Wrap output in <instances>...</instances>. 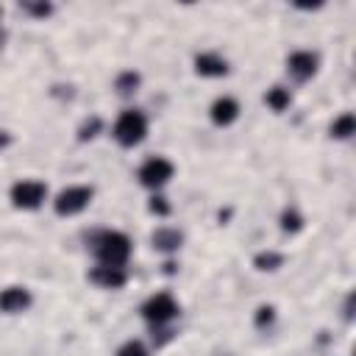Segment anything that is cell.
Masks as SVG:
<instances>
[{
    "label": "cell",
    "mask_w": 356,
    "mask_h": 356,
    "mask_svg": "<svg viewBox=\"0 0 356 356\" xmlns=\"http://www.w3.org/2000/svg\"><path fill=\"white\" fill-rule=\"evenodd\" d=\"M117 356H147V348L139 339H128L125 345H120Z\"/></svg>",
    "instance_id": "ffe728a7"
},
{
    "label": "cell",
    "mask_w": 356,
    "mask_h": 356,
    "mask_svg": "<svg viewBox=\"0 0 356 356\" xmlns=\"http://www.w3.org/2000/svg\"><path fill=\"white\" fill-rule=\"evenodd\" d=\"M8 195H11V203H14L17 209L31 211V209H39V206L44 203L47 186H44L42 181H17Z\"/></svg>",
    "instance_id": "8992f818"
},
{
    "label": "cell",
    "mask_w": 356,
    "mask_h": 356,
    "mask_svg": "<svg viewBox=\"0 0 356 356\" xmlns=\"http://www.w3.org/2000/svg\"><path fill=\"white\" fill-rule=\"evenodd\" d=\"M273 320H275V306L264 303V306L256 309V317H253L256 328H267V325H273Z\"/></svg>",
    "instance_id": "d6986e66"
},
{
    "label": "cell",
    "mask_w": 356,
    "mask_h": 356,
    "mask_svg": "<svg viewBox=\"0 0 356 356\" xmlns=\"http://www.w3.org/2000/svg\"><path fill=\"white\" fill-rule=\"evenodd\" d=\"M100 117H89V120H83L81 122V128H78V139L81 142H86V139H95L97 136V131H100Z\"/></svg>",
    "instance_id": "ac0fdd59"
},
{
    "label": "cell",
    "mask_w": 356,
    "mask_h": 356,
    "mask_svg": "<svg viewBox=\"0 0 356 356\" xmlns=\"http://www.w3.org/2000/svg\"><path fill=\"white\" fill-rule=\"evenodd\" d=\"M303 228V217L298 214V209H284L281 211V231L284 234H298Z\"/></svg>",
    "instance_id": "e0dca14e"
},
{
    "label": "cell",
    "mask_w": 356,
    "mask_h": 356,
    "mask_svg": "<svg viewBox=\"0 0 356 356\" xmlns=\"http://www.w3.org/2000/svg\"><path fill=\"white\" fill-rule=\"evenodd\" d=\"M8 145H11V136H8L6 131H0V150H3V147H8Z\"/></svg>",
    "instance_id": "603a6c76"
},
{
    "label": "cell",
    "mask_w": 356,
    "mask_h": 356,
    "mask_svg": "<svg viewBox=\"0 0 356 356\" xmlns=\"http://www.w3.org/2000/svg\"><path fill=\"white\" fill-rule=\"evenodd\" d=\"M0 14H3V11H0Z\"/></svg>",
    "instance_id": "cb8c5ba5"
},
{
    "label": "cell",
    "mask_w": 356,
    "mask_h": 356,
    "mask_svg": "<svg viewBox=\"0 0 356 356\" xmlns=\"http://www.w3.org/2000/svg\"><path fill=\"white\" fill-rule=\"evenodd\" d=\"M22 8H25L28 14H33V17H47V14H53V6H50V3H22Z\"/></svg>",
    "instance_id": "7402d4cb"
},
{
    "label": "cell",
    "mask_w": 356,
    "mask_h": 356,
    "mask_svg": "<svg viewBox=\"0 0 356 356\" xmlns=\"http://www.w3.org/2000/svg\"><path fill=\"white\" fill-rule=\"evenodd\" d=\"M172 172H175L172 161H167L164 156H153V159H147V161L139 167L136 178H139V184L147 186V189H161V186L172 178Z\"/></svg>",
    "instance_id": "5b68a950"
},
{
    "label": "cell",
    "mask_w": 356,
    "mask_h": 356,
    "mask_svg": "<svg viewBox=\"0 0 356 356\" xmlns=\"http://www.w3.org/2000/svg\"><path fill=\"white\" fill-rule=\"evenodd\" d=\"M139 83H142V78H139V72H134V70H125V72H120V75L114 78V89H117V95H122V97L134 95V92L139 89Z\"/></svg>",
    "instance_id": "9a60e30c"
},
{
    "label": "cell",
    "mask_w": 356,
    "mask_h": 356,
    "mask_svg": "<svg viewBox=\"0 0 356 356\" xmlns=\"http://www.w3.org/2000/svg\"><path fill=\"white\" fill-rule=\"evenodd\" d=\"M139 312H142V317H145L150 325H164V323H170V320L178 317L181 306H178V300H175L170 292H159V295H150V298L142 303Z\"/></svg>",
    "instance_id": "3957f363"
},
{
    "label": "cell",
    "mask_w": 356,
    "mask_h": 356,
    "mask_svg": "<svg viewBox=\"0 0 356 356\" xmlns=\"http://www.w3.org/2000/svg\"><path fill=\"white\" fill-rule=\"evenodd\" d=\"M317 64H320V58H317V53H312V50H295V53L286 58V70H289V75H292L295 81H309V78L317 72Z\"/></svg>",
    "instance_id": "52a82bcc"
},
{
    "label": "cell",
    "mask_w": 356,
    "mask_h": 356,
    "mask_svg": "<svg viewBox=\"0 0 356 356\" xmlns=\"http://www.w3.org/2000/svg\"><path fill=\"white\" fill-rule=\"evenodd\" d=\"M150 242H153L156 250L172 253V250H178V248L184 245V234H181L178 228H156L153 236H150Z\"/></svg>",
    "instance_id": "7c38bea8"
},
{
    "label": "cell",
    "mask_w": 356,
    "mask_h": 356,
    "mask_svg": "<svg viewBox=\"0 0 356 356\" xmlns=\"http://www.w3.org/2000/svg\"><path fill=\"white\" fill-rule=\"evenodd\" d=\"M264 103H267V106H270L275 114H281V111H286V108H289L292 95H289V89H284V86H273V89H267Z\"/></svg>",
    "instance_id": "5bb4252c"
},
{
    "label": "cell",
    "mask_w": 356,
    "mask_h": 356,
    "mask_svg": "<svg viewBox=\"0 0 356 356\" xmlns=\"http://www.w3.org/2000/svg\"><path fill=\"white\" fill-rule=\"evenodd\" d=\"M33 303V295L25 286H6L0 292V312L3 314H19Z\"/></svg>",
    "instance_id": "ba28073f"
},
{
    "label": "cell",
    "mask_w": 356,
    "mask_h": 356,
    "mask_svg": "<svg viewBox=\"0 0 356 356\" xmlns=\"http://www.w3.org/2000/svg\"><path fill=\"white\" fill-rule=\"evenodd\" d=\"M195 72L203 78H222V75H228V61L220 53L206 50V53L195 56Z\"/></svg>",
    "instance_id": "30bf717a"
},
{
    "label": "cell",
    "mask_w": 356,
    "mask_h": 356,
    "mask_svg": "<svg viewBox=\"0 0 356 356\" xmlns=\"http://www.w3.org/2000/svg\"><path fill=\"white\" fill-rule=\"evenodd\" d=\"M209 117H211L214 125L225 128V125H231V122L239 117V103H236L234 97H217V100L211 103V108H209Z\"/></svg>",
    "instance_id": "8fae6325"
},
{
    "label": "cell",
    "mask_w": 356,
    "mask_h": 356,
    "mask_svg": "<svg viewBox=\"0 0 356 356\" xmlns=\"http://www.w3.org/2000/svg\"><path fill=\"white\" fill-rule=\"evenodd\" d=\"M284 264V256L278 250H261L253 256V267L256 270H278Z\"/></svg>",
    "instance_id": "2e32d148"
},
{
    "label": "cell",
    "mask_w": 356,
    "mask_h": 356,
    "mask_svg": "<svg viewBox=\"0 0 356 356\" xmlns=\"http://www.w3.org/2000/svg\"><path fill=\"white\" fill-rule=\"evenodd\" d=\"M147 209H150L153 214H159V217H167V214H170V203H167L164 195H153L150 203H147Z\"/></svg>",
    "instance_id": "44dd1931"
},
{
    "label": "cell",
    "mask_w": 356,
    "mask_h": 356,
    "mask_svg": "<svg viewBox=\"0 0 356 356\" xmlns=\"http://www.w3.org/2000/svg\"><path fill=\"white\" fill-rule=\"evenodd\" d=\"M89 281L97 284V286H103V289H120V286H125L128 273H125V267H106V264H97V267L89 270Z\"/></svg>",
    "instance_id": "9c48e42d"
},
{
    "label": "cell",
    "mask_w": 356,
    "mask_h": 356,
    "mask_svg": "<svg viewBox=\"0 0 356 356\" xmlns=\"http://www.w3.org/2000/svg\"><path fill=\"white\" fill-rule=\"evenodd\" d=\"M95 197V189L92 186H67L56 195L53 200V209L58 217H72V214H81Z\"/></svg>",
    "instance_id": "277c9868"
},
{
    "label": "cell",
    "mask_w": 356,
    "mask_h": 356,
    "mask_svg": "<svg viewBox=\"0 0 356 356\" xmlns=\"http://www.w3.org/2000/svg\"><path fill=\"white\" fill-rule=\"evenodd\" d=\"M111 134H114V139H117L122 147H134V145H139V142L147 136V117H145L139 108H125V111L117 117Z\"/></svg>",
    "instance_id": "7a4b0ae2"
},
{
    "label": "cell",
    "mask_w": 356,
    "mask_h": 356,
    "mask_svg": "<svg viewBox=\"0 0 356 356\" xmlns=\"http://www.w3.org/2000/svg\"><path fill=\"white\" fill-rule=\"evenodd\" d=\"M92 253L97 264L106 267H125L131 256V239L122 231H97L92 236Z\"/></svg>",
    "instance_id": "6da1fadb"
},
{
    "label": "cell",
    "mask_w": 356,
    "mask_h": 356,
    "mask_svg": "<svg viewBox=\"0 0 356 356\" xmlns=\"http://www.w3.org/2000/svg\"><path fill=\"white\" fill-rule=\"evenodd\" d=\"M331 136L334 139H350L353 134H356V117L350 114V111H345V114H339L334 122H331Z\"/></svg>",
    "instance_id": "4fadbf2b"
}]
</instances>
